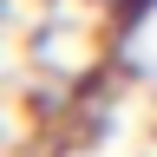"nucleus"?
Wrapping results in <instances>:
<instances>
[{
  "mask_svg": "<svg viewBox=\"0 0 157 157\" xmlns=\"http://www.w3.org/2000/svg\"><path fill=\"white\" fill-rule=\"evenodd\" d=\"M85 7H92V13H105V20H111L118 7H124V0H85Z\"/></svg>",
  "mask_w": 157,
  "mask_h": 157,
  "instance_id": "nucleus-1",
  "label": "nucleus"
}]
</instances>
